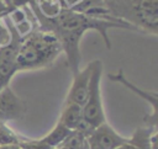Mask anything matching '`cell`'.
Here are the masks:
<instances>
[{"label":"cell","mask_w":158,"mask_h":149,"mask_svg":"<svg viewBox=\"0 0 158 149\" xmlns=\"http://www.w3.org/2000/svg\"><path fill=\"white\" fill-rule=\"evenodd\" d=\"M4 21L10 30L11 33V41L6 44L0 47V91L5 89L6 86H10V81L12 76L17 73L16 66V57L19 46L21 42V36L15 31V28L10 25L7 17H4Z\"/></svg>","instance_id":"obj_5"},{"label":"cell","mask_w":158,"mask_h":149,"mask_svg":"<svg viewBox=\"0 0 158 149\" xmlns=\"http://www.w3.org/2000/svg\"><path fill=\"white\" fill-rule=\"evenodd\" d=\"M60 53H63V50L57 37L49 31L36 26L21 38L16 57L17 71L49 66Z\"/></svg>","instance_id":"obj_2"},{"label":"cell","mask_w":158,"mask_h":149,"mask_svg":"<svg viewBox=\"0 0 158 149\" xmlns=\"http://www.w3.org/2000/svg\"><path fill=\"white\" fill-rule=\"evenodd\" d=\"M54 149H59V148H54Z\"/></svg>","instance_id":"obj_20"},{"label":"cell","mask_w":158,"mask_h":149,"mask_svg":"<svg viewBox=\"0 0 158 149\" xmlns=\"http://www.w3.org/2000/svg\"><path fill=\"white\" fill-rule=\"evenodd\" d=\"M63 1V4L65 5V7H68V9H74V7H77L79 4H81L84 0H62Z\"/></svg>","instance_id":"obj_18"},{"label":"cell","mask_w":158,"mask_h":149,"mask_svg":"<svg viewBox=\"0 0 158 149\" xmlns=\"http://www.w3.org/2000/svg\"><path fill=\"white\" fill-rule=\"evenodd\" d=\"M33 15V14H32ZM37 22V26L42 30L49 31L53 33L60 43L62 50L65 54L67 66L70 74H75L79 70L80 65V41L83 36L89 31L98 32L107 49L111 48V42L109 38V30L111 28H122L131 30L132 28L125 23L93 17L86 14L64 7L59 15L53 18H44L41 15H33Z\"/></svg>","instance_id":"obj_1"},{"label":"cell","mask_w":158,"mask_h":149,"mask_svg":"<svg viewBox=\"0 0 158 149\" xmlns=\"http://www.w3.org/2000/svg\"><path fill=\"white\" fill-rule=\"evenodd\" d=\"M70 132H72V131L68 129L65 126H63L62 123L57 122L56 126H54L46 135H43L41 139H42L48 147H51L52 149H54V148H58V147L62 144V142L67 138V135H68Z\"/></svg>","instance_id":"obj_12"},{"label":"cell","mask_w":158,"mask_h":149,"mask_svg":"<svg viewBox=\"0 0 158 149\" xmlns=\"http://www.w3.org/2000/svg\"><path fill=\"white\" fill-rule=\"evenodd\" d=\"M127 137L118 134L107 122L98 126L88 135L89 149H116Z\"/></svg>","instance_id":"obj_8"},{"label":"cell","mask_w":158,"mask_h":149,"mask_svg":"<svg viewBox=\"0 0 158 149\" xmlns=\"http://www.w3.org/2000/svg\"><path fill=\"white\" fill-rule=\"evenodd\" d=\"M22 139L23 137L15 133L6 123H0V145L19 144Z\"/></svg>","instance_id":"obj_15"},{"label":"cell","mask_w":158,"mask_h":149,"mask_svg":"<svg viewBox=\"0 0 158 149\" xmlns=\"http://www.w3.org/2000/svg\"><path fill=\"white\" fill-rule=\"evenodd\" d=\"M9 4L11 5L12 9H25V7H30L33 2H36V0H7Z\"/></svg>","instance_id":"obj_17"},{"label":"cell","mask_w":158,"mask_h":149,"mask_svg":"<svg viewBox=\"0 0 158 149\" xmlns=\"http://www.w3.org/2000/svg\"><path fill=\"white\" fill-rule=\"evenodd\" d=\"M58 122L62 123L63 126H65L70 131H75L80 123L83 122V110L81 106L75 105V103H69V102H64Z\"/></svg>","instance_id":"obj_10"},{"label":"cell","mask_w":158,"mask_h":149,"mask_svg":"<svg viewBox=\"0 0 158 149\" xmlns=\"http://www.w3.org/2000/svg\"><path fill=\"white\" fill-rule=\"evenodd\" d=\"M65 7L62 0H36L28 9L33 15H41L44 18H53Z\"/></svg>","instance_id":"obj_11"},{"label":"cell","mask_w":158,"mask_h":149,"mask_svg":"<svg viewBox=\"0 0 158 149\" xmlns=\"http://www.w3.org/2000/svg\"><path fill=\"white\" fill-rule=\"evenodd\" d=\"M102 63L99 59L93 60V70L89 81L88 97L83 105V119L91 127L96 128L98 126L106 122V116L104 111L102 96H101V78H102Z\"/></svg>","instance_id":"obj_4"},{"label":"cell","mask_w":158,"mask_h":149,"mask_svg":"<svg viewBox=\"0 0 158 149\" xmlns=\"http://www.w3.org/2000/svg\"><path fill=\"white\" fill-rule=\"evenodd\" d=\"M91 70H93V62H90L84 69H79L75 74L72 75L73 76L72 84H70V87H69V91L67 94L64 102L75 103L83 107L88 97Z\"/></svg>","instance_id":"obj_9"},{"label":"cell","mask_w":158,"mask_h":149,"mask_svg":"<svg viewBox=\"0 0 158 149\" xmlns=\"http://www.w3.org/2000/svg\"><path fill=\"white\" fill-rule=\"evenodd\" d=\"M26 111L27 106L25 101L10 86L0 91V123L19 121L25 117Z\"/></svg>","instance_id":"obj_7"},{"label":"cell","mask_w":158,"mask_h":149,"mask_svg":"<svg viewBox=\"0 0 158 149\" xmlns=\"http://www.w3.org/2000/svg\"><path fill=\"white\" fill-rule=\"evenodd\" d=\"M107 76H109V79L111 81L117 83V84H122L125 87L131 90L133 94H136L138 97H141L143 101H146L151 106L152 112L148 113L144 117V126H149V127L157 128V99H158L157 91H147V90H143V89L138 87L137 85H135L132 81H130L126 78V75L123 74V71L121 69L118 71H116V73L109 74Z\"/></svg>","instance_id":"obj_6"},{"label":"cell","mask_w":158,"mask_h":149,"mask_svg":"<svg viewBox=\"0 0 158 149\" xmlns=\"http://www.w3.org/2000/svg\"><path fill=\"white\" fill-rule=\"evenodd\" d=\"M19 147H20V149H52L41 138L40 139H28L25 137L19 143Z\"/></svg>","instance_id":"obj_16"},{"label":"cell","mask_w":158,"mask_h":149,"mask_svg":"<svg viewBox=\"0 0 158 149\" xmlns=\"http://www.w3.org/2000/svg\"><path fill=\"white\" fill-rule=\"evenodd\" d=\"M58 148L59 149H89L88 135L79 131H72Z\"/></svg>","instance_id":"obj_13"},{"label":"cell","mask_w":158,"mask_h":149,"mask_svg":"<svg viewBox=\"0 0 158 149\" xmlns=\"http://www.w3.org/2000/svg\"><path fill=\"white\" fill-rule=\"evenodd\" d=\"M107 15L136 32L158 36V0H104Z\"/></svg>","instance_id":"obj_3"},{"label":"cell","mask_w":158,"mask_h":149,"mask_svg":"<svg viewBox=\"0 0 158 149\" xmlns=\"http://www.w3.org/2000/svg\"><path fill=\"white\" fill-rule=\"evenodd\" d=\"M0 149H20L19 144H5L0 145Z\"/></svg>","instance_id":"obj_19"},{"label":"cell","mask_w":158,"mask_h":149,"mask_svg":"<svg viewBox=\"0 0 158 149\" xmlns=\"http://www.w3.org/2000/svg\"><path fill=\"white\" fill-rule=\"evenodd\" d=\"M12 10L14 9L5 0H0V47L6 46L11 41V33L4 21V17L7 16Z\"/></svg>","instance_id":"obj_14"}]
</instances>
